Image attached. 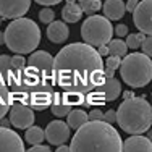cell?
Wrapping results in <instances>:
<instances>
[{
  "mask_svg": "<svg viewBox=\"0 0 152 152\" xmlns=\"http://www.w3.org/2000/svg\"><path fill=\"white\" fill-rule=\"evenodd\" d=\"M105 66L97 49L73 42L55 55V83L65 92L89 94L105 81Z\"/></svg>",
  "mask_w": 152,
  "mask_h": 152,
  "instance_id": "1",
  "label": "cell"
},
{
  "mask_svg": "<svg viewBox=\"0 0 152 152\" xmlns=\"http://www.w3.org/2000/svg\"><path fill=\"white\" fill-rule=\"evenodd\" d=\"M71 152H123V139L105 121H89L71 137Z\"/></svg>",
  "mask_w": 152,
  "mask_h": 152,
  "instance_id": "2",
  "label": "cell"
},
{
  "mask_svg": "<svg viewBox=\"0 0 152 152\" xmlns=\"http://www.w3.org/2000/svg\"><path fill=\"white\" fill-rule=\"evenodd\" d=\"M53 65L55 58L49 52L44 50H36L28 58L26 70L23 75V88L18 94L15 104H23L24 96L34 88L39 86H57L55 73H53Z\"/></svg>",
  "mask_w": 152,
  "mask_h": 152,
  "instance_id": "3",
  "label": "cell"
},
{
  "mask_svg": "<svg viewBox=\"0 0 152 152\" xmlns=\"http://www.w3.org/2000/svg\"><path fill=\"white\" fill-rule=\"evenodd\" d=\"M117 123L129 136H142L152 128V104L146 97L123 100L117 110Z\"/></svg>",
  "mask_w": 152,
  "mask_h": 152,
  "instance_id": "4",
  "label": "cell"
},
{
  "mask_svg": "<svg viewBox=\"0 0 152 152\" xmlns=\"http://www.w3.org/2000/svg\"><path fill=\"white\" fill-rule=\"evenodd\" d=\"M41 42V28L29 18L12 21L5 29V44L15 55L34 53Z\"/></svg>",
  "mask_w": 152,
  "mask_h": 152,
  "instance_id": "5",
  "label": "cell"
},
{
  "mask_svg": "<svg viewBox=\"0 0 152 152\" xmlns=\"http://www.w3.org/2000/svg\"><path fill=\"white\" fill-rule=\"evenodd\" d=\"M120 75L129 88H144L152 81V60L142 52L128 53L121 60Z\"/></svg>",
  "mask_w": 152,
  "mask_h": 152,
  "instance_id": "6",
  "label": "cell"
},
{
  "mask_svg": "<svg viewBox=\"0 0 152 152\" xmlns=\"http://www.w3.org/2000/svg\"><path fill=\"white\" fill-rule=\"evenodd\" d=\"M113 26L112 23L107 20L105 16H88L84 20V23L81 24V37L84 41V44L94 47V49H99V47L108 45L113 39Z\"/></svg>",
  "mask_w": 152,
  "mask_h": 152,
  "instance_id": "7",
  "label": "cell"
},
{
  "mask_svg": "<svg viewBox=\"0 0 152 152\" xmlns=\"http://www.w3.org/2000/svg\"><path fill=\"white\" fill-rule=\"evenodd\" d=\"M26 65L28 61L23 55H0V81L5 83L7 88L12 91L13 104L23 88V75Z\"/></svg>",
  "mask_w": 152,
  "mask_h": 152,
  "instance_id": "8",
  "label": "cell"
},
{
  "mask_svg": "<svg viewBox=\"0 0 152 152\" xmlns=\"http://www.w3.org/2000/svg\"><path fill=\"white\" fill-rule=\"evenodd\" d=\"M55 86H39V88L31 89L29 92L24 96L23 104L28 105L32 110H45L50 108L55 99V92H53Z\"/></svg>",
  "mask_w": 152,
  "mask_h": 152,
  "instance_id": "9",
  "label": "cell"
},
{
  "mask_svg": "<svg viewBox=\"0 0 152 152\" xmlns=\"http://www.w3.org/2000/svg\"><path fill=\"white\" fill-rule=\"evenodd\" d=\"M8 120L15 128L29 129L34 126L36 115H34V110L28 105H24V104H13L8 113Z\"/></svg>",
  "mask_w": 152,
  "mask_h": 152,
  "instance_id": "10",
  "label": "cell"
},
{
  "mask_svg": "<svg viewBox=\"0 0 152 152\" xmlns=\"http://www.w3.org/2000/svg\"><path fill=\"white\" fill-rule=\"evenodd\" d=\"M31 7L29 0H0V16L2 20H21Z\"/></svg>",
  "mask_w": 152,
  "mask_h": 152,
  "instance_id": "11",
  "label": "cell"
},
{
  "mask_svg": "<svg viewBox=\"0 0 152 152\" xmlns=\"http://www.w3.org/2000/svg\"><path fill=\"white\" fill-rule=\"evenodd\" d=\"M133 21L139 32L144 36H152V0L139 2L136 12L133 13Z\"/></svg>",
  "mask_w": 152,
  "mask_h": 152,
  "instance_id": "12",
  "label": "cell"
},
{
  "mask_svg": "<svg viewBox=\"0 0 152 152\" xmlns=\"http://www.w3.org/2000/svg\"><path fill=\"white\" fill-rule=\"evenodd\" d=\"M70 134H71V128L68 126V123L61 120L50 121L45 128V139L52 146H57V147L65 146L66 141L70 139Z\"/></svg>",
  "mask_w": 152,
  "mask_h": 152,
  "instance_id": "13",
  "label": "cell"
},
{
  "mask_svg": "<svg viewBox=\"0 0 152 152\" xmlns=\"http://www.w3.org/2000/svg\"><path fill=\"white\" fill-rule=\"evenodd\" d=\"M0 152H26L21 136L10 128H0Z\"/></svg>",
  "mask_w": 152,
  "mask_h": 152,
  "instance_id": "14",
  "label": "cell"
},
{
  "mask_svg": "<svg viewBox=\"0 0 152 152\" xmlns=\"http://www.w3.org/2000/svg\"><path fill=\"white\" fill-rule=\"evenodd\" d=\"M96 91L104 97L105 102H113V100H117L121 94V83L118 81L117 78H110V79L105 78V81H104Z\"/></svg>",
  "mask_w": 152,
  "mask_h": 152,
  "instance_id": "15",
  "label": "cell"
},
{
  "mask_svg": "<svg viewBox=\"0 0 152 152\" xmlns=\"http://www.w3.org/2000/svg\"><path fill=\"white\" fill-rule=\"evenodd\" d=\"M123 152H152V141L147 136H129L123 141Z\"/></svg>",
  "mask_w": 152,
  "mask_h": 152,
  "instance_id": "16",
  "label": "cell"
},
{
  "mask_svg": "<svg viewBox=\"0 0 152 152\" xmlns=\"http://www.w3.org/2000/svg\"><path fill=\"white\" fill-rule=\"evenodd\" d=\"M68 36H70V29H68L65 21H53L47 28V37L53 44H63V42H66Z\"/></svg>",
  "mask_w": 152,
  "mask_h": 152,
  "instance_id": "17",
  "label": "cell"
},
{
  "mask_svg": "<svg viewBox=\"0 0 152 152\" xmlns=\"http://www.w3.org/2000/svg\"><path fill=\"white\" fill-rule=\"evenodd\" d=\"M102 10H104V16L108 21H118L126 13V3L121 2V0H105Z\"/></svg>",
  "mask_w": 152,
  "mask_h": 152,
  "instance_id": "18",
  "label": "cell"
},
{
  "mask_svg": "<svg viewBox=\"0 0 152 152\" xmlns=\"http://www.w3.org/2000/svg\"><path fill=\"white\" fill-rule=\"evenodd\" d=\"M50 110H52V113L55 115L57 118H63V117H68L75 108L66 102L65 94L61 91V92H55V99H53V104H52V107H50Z\"/></svg>",
  "mask_w": 152,
  "mask_h": 152,
  "instance_id": "19",
  "label": "cell"
},
{
  "mask_svg": "<svg viewBox=\"0 0 152 152\" xmlns=\"http://www.w3.org/2000/svg\"><path fill=\"white\" fill-rule=\"evenodd\" d=\"M83 8L79 7L78 2H73V0H68L63 5V10H61V18L66 23H78L83 16Z\"/></svg>",
  "mask_w": 152,
  "mask_h": 152,
  "instance_id": "20",
  "label": "cell"
},
{
  "mask_svg": "<svg viewBox=\"0 0 152 152\" xmlns=\"http://www.w3.org/2000/svg\"><path fill=\"white\" fill-rule=\"evenodd\" d=\"M66 123H68L70 128H73V129L78 131L79 128H83L84 125L89 123V113L84 110V108H75V110L68 115Z\"/></svg>",
  "mask_w": 152,
  "mask_h": 152,
  "instance_id": "21",
  "label": "cell"
},
{
  "mask_svg": "<svg viewBox=\"0 0 152 152\" xmlns=\"http://www.w3.org/2000/svg\"><path fill=\"white\" fill-rule=\"evenodd\" d=\"M13 105V97L12 91L7 88L3 81H0V120L5 118V115L10 113V108Z\"/></svg>",
  "mask_w": 152,
  "mask_h": 152,
  "instance_id": "22",
  "label": "cell"
},
{
  "mask_svg": "<svg viewBox=\"0 0 152 152\" xmlns=\"http://www.w3.org/2000/svg\"><path fill=\"white\" fill-rule=\"evenodd\" d=\"M24 139H26L32 147L34 146H42V141L45 139V131L41 128V126H32V128L26 129Z\"/></svg>",
  "mask_w": 152,
  "mask_h": 152,
  "instance_id": "23",
  "label": "cell"
},
{
  "mask_svg": "<svg viewBox=\"0 0 152 152\" xmlns=\"http://www.w3.org/2000/svg\"><path fill=\"white\" fill-rule=\"evenodd\" d=\"M108 47V52H110V57H118V58H125L128 55V45H126L125 41L121 39H113Z\"/></svg>",
  "mask_w": 152,
  "mask_h": 152,
  "instance_id": "24",
  "label": "cell"
},
{
  "mask_svg": "<svg viewBox=\"0 0 152 152\" xmlns=\"http://www.w3.org/2000/svg\"><path fill=\"white\" fill-rule=\"evenodd\" d=\"M78 3L83 8V12L88 13L89 16H94V13L99 12V10L104 7V3L100 2V0H79Z\"/></svg>",
  "mask_w": 152,
  "mask_h": 152,
  "instance_id": "25",
  "label": "cell"
},
{
  "mask_svg": "<svg viewBox=\"0 0 152 152\" xmlns=\"http://www.w3.org/2000/svg\"><path fill=\"white\" fill-rule=\"evenodd\" d=\"M144 41H146V36L142 34V32H136V34H129L128 37H126V45H128V49H139V47H142Z\"/></svg>",
  "mask_w": 152,
  "mask_h": 152,
  "instance_id": "26",
  "label": "cell"
},
{
  "mask_svg": "<svg viewBox=\"0 0 152 152\" xmlns=\"http://www.w3.org/2000/svg\"><path fill=\"white\" fill-rule=\"evenodd\" d=\"M39 20L44 24H52L53 21H55V12H53V8H41V12H39Z\"/></svg>",
  "mask_w": 152,
  "mask_h": 152,
  "instance_id": "27",
  "label": "cell"
},
{
  "mask_svg": "<svg viewBox=\"0 0 152 152\" xmlns=\"http://www.w3.org/2000/svg\"><path fill=\"white\" fill-rule=\"evenodd\" d=\"M89 121H105V113L99 107H94L89 112Z\"/></svg>",
  "mask_w": 152,
  "mask_h": 152,
  "instance_id": "28",
  "label": "cell"
},
{
  "mask_svg": "<svg viewBox=\"0 0 152 152\" xmlns=\"http://www.w3.org/2000/svg\"><path fill=\"white\" fill-rule=\"evenodd\" d=\"M120 66H121V58H118V57H107V60H105V68L107 70L115 71Z\"/></svg>",
  "mask_w": 152,
  "mask_h": 152,
  "instance_id": "29",
  "label": "cell"
},
{
  "mask_svg": "<svg viewBox=\"0 0 152 152\" xmlns=\"http://www.w3.org/2000/svg\"><path fill=\"white\" fill-rule=\"evenodd\" d=\"M141 50H142L144 55H147L149 58H152V36H147V37H146V41H144Z\"/></svg>",
  "mask_w": 152,
  "mask_h": 152,
  "instance_id": "30",
  "label": "cell"
},
{
  "mask_svg": "<svg viewBox=\"0 0 152 152\" xmlns=\"http://www.w3.org/2000/svg\"><path fill=\"white\" fill-rule=\"evenodd\" d=\"M128 26L126 24H117L115 26V34H117V37H128Z\"/></svg>",
  "mask_w": 152,
  "mask_h": 152,
  "instance_id": "31",
  "label": "cell"
},
{
  "mask_svg": "<svg viewBox=\"0 0 152 152\" xmlns=\"http://www.w3.org/2000/svg\"><path fill=\"white\" fill-rule=\"evenodd\" d=\"M117 121V110H107L105 112V123H108V125L113 126V123Z\"/></svg>",
  "mask_w": 152,
  "mask_h": 152,
  "instance_id": "32",
  "label": "cell"
},
{
  "mask_svg": "<svg viewBox=\"0 0 152 152\" xmlns=\"http://www.w3.org/2000/svg\"><path fill=\"white\" fill-rule=\"evenodd\" d=\"M37 5L44 7V8H50V7L60 5V0H37Z\"/></svg>",
  "mask_w": 152,
  "mask_h": 152,
  "instance_id": "33",
  "label": "cell"
},
{
  "mask_svg": "<svg viewBox=\"0 0 152 152\" xmlns=\"http://www.w3.org/2000/svg\"><path fill=\"white\" fill-rule=\"evenodd\" d=\"M28 152H52V149H50L49 146H44V144H42V146H34V147H31Z\"/></svg>",
  "mask_w": 152,
  "mask_h": 152,
  "instance_id": "34",
  "label": "cell"
},
{
  "mask_svg": "<svg viewBox=\"0 0 152 152\" xmlns=\"http://www.w3.org/2000/svg\"><path fill=\"white\" fill-rule=\"evenodd\" d=\"M137 5H139V2L137 0H129V2H126V12H136Z\"/></svg>",
  "mask_w": 152,
  "mask_h": 152,
  "instance_id": "35",
  "label": "cell"
},
{
  "mask_svg": "<svg viewBox=\"0 0 152 152\" xmlns=\"http://www.w3.org/2000/svg\"><path fill=\"white\" fill-rule=\"evenodd\" d=\"M97 52H99V55H100V57H105V55L110 57V52H108V47H107V45L99 47V49H97Z\"/></svg>",
  "mask_w": 152,
  "mask_h": 152,
  "instance_id": "36",
  "label": "cell"
},
{
  "mask_svg": "<svg viewBox=\"0 0 152 152\" xmlns=\"http://www.w3.org/2000/svg\"><path fill=\"white\" fill-rule=\"evenodd\" d=\"M10 125H12V123H10V120H7V118H2V120H0V128H10Z\"/></svg>",
  "mask_w": 152,
  "mask_h": 152,
  "instance_id": "37",
  "label": "cell"
},
{
  "mask_svg": "<svg viewBox=\"0 0 152 152\" xmlns=\"http://www.w3.org/2000/svg\"><path fill=\"white\" fill-rule=\"evenodd\" d=\"M123 97H125V100H129V99H134V92H133V91H126L125 94H123Z\"/></svg>",
  "mask_w": 152,
  "mask_h": 152,
  "instance_id": "38",
  "label": "cell"
},
{
  "mask_svg": "<svg viewBox=\"0 0 152 152\" xmlns=\"http://www.w3.org/2000/svg\"><path fill=\"white\" fill-rule=\"evenodd\" d=\"M55 152H71V149H70V146H60V147H57V151Z\"/></svg>",
  "mask_w": 152,
  "mask_h": 152,
  "instance_id": "39",
  "label": "cell"
},
{
  "mask_svg": "<svg viewBox=\"0 0 152 152\" xmlns=\"http://www.w3.org/2000/svg\"><path fill=\"white\" fill-rule=\"evenodd\" d=\"M2 44H5V32L0 31V45Z\"/></svg>",
  "mask_w": 152,
  "mask_h": 152,
  "instance_id": "40",
  "label": "cell"
},
{
  "mask_svg": "<svg viewBox=\"0 0 152 152\" xmlns=\"http://www.w3.org/2000/svg\"><path fill=\"white\" fill-rule=\"evenodd\" d=\"M147 139L152 141V131H151V133H147Z\"/></svg>",
  "mask_w": 152,
  "mask_h": 152,
  "instance_id": "41",
  "label": "cell"
},
{
  "mask_svg": "<svg viewBox=\"0 0 152 152\" xmlns=\"http://www.w3.org/2000/svg\"><path fill=\"white\" fill-rule=\"evenodd\" d=\"M0 24H2V16H0Z\"/></svg>",
  "mask_w": 152,
  "mask_h": 152,
  "instance_id": "42",
  "label": "cell"
},
{
  "mask_svg": "<svg viewBox=\"0 0 152 152\" xmlns=\"http://www.w3.org/2000/svg\"><path fill=\"white\" fill-rule=\"evenodd\" d=\"M151 97H152V96H151Z\"/></svg>",
  "mask_w": 152,
  "mask_h": 152,
  "instance_id": "43",
  "label": "cell"
}]
</instances>
